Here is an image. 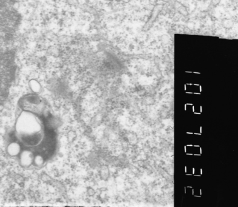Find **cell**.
<instances>
[{"instance_id":"1","label":"cell","mask_w":238,"mask_h":207,"mask_svg":"<svg viewBox=\"0 0 238 207\" xmlns=\"http://www.w3.org/2000/svg\"><path fill=\"white\" fill-rule=\"evenodd\" d=\"M21 112L15 128L16 140L23 149L42 155L46 160L53 154L56 145V133L48 125L46 105L36 94L25 96L20 100Z\"/></svg>"},{"instance_id":"2","label":"cell","mask_w":238,"mask_h":207,"mask_svg":"<svg viewBox=\"0 0 238 207\" xmlns=\"http://www.w3.org/2000/svg\"><path fill=\"white\" fill-rule=\"evenodd\" d=\"M35 154L33 151L27 149H23L19 154V161L24 168H28L33 165Z\"/></svg>"},{"instance_id":"3","label":"cell","mask_w":238,"mask_h":207,"mask_svg":"<svg viewBox=\"0 0 238 207\" xmlns=\"http://www.w3.org/2000/svg\"><path fill=\"white\" fill-rule=\"evenodd\" d=\"M21 151L22 146L21 144L17 141H15L9 143L7 148V151L8 154L12 157L19 155Z\"/></svg>"},{"instance_id":"4","label":"cell","mask_w":238,"mask_h":207,"mask_svg":"<svg viewBox=\"0 0 238 207\" xmlns=\"http://www.w3.org/2000/svg\"><path fill=\"white\" fill-rule=\"evenodd\" d=\"M47 160L41 154H35L34 156L33 165L37 168H41Z\"/></svg>"},{"instance_id":"5","label":"cell","mask_w":238,"mask_h":207,"mask_svg":"<svg viewBox=\"0 0 238 207\" xmlns=\"http://www.w3.org/2000/svg\"><path fill=\"white\" fill-rule=\"evenodd\" d=\"M30 86H31V90L35 92L38 93L40 92L41 91V85L37 81L35 80H32L30 82Z\"/></svg>"},{"instance_id":"6","label":"cell","mask_w":238,"mask_h":207,"mask_svg":"<svg viewBox=\"0 0 238 207\" xmlns=\"http://www.w3.org/2000/svg\"><path fill=\"white\" fill-rule=\"evenodd\" d=\"M68 4L72 6H76L78 4V0H67Z\"/></svg>"}]
</instances>
